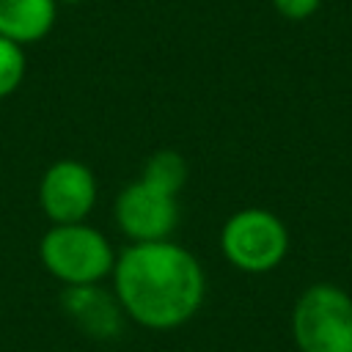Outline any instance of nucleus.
<instances>
[{
  "label": "nucleus",
  "mask_w": 352,
  "mask_h": 352,
  "mask_svg": "<svg viewBox=\"0 0 352 352\" xmlns=\"http://www.w3.org/2000/svg\"><path fill=\"white\" fill-rule=\"evenodd\" d=\"M272 6H275V11H278L280 16L300 22V19L314 16V14L319 11L322 0H272Z\"/></svg>",
  "instance_id": "11"
},
{
  "label": "nucleus",
  "mask_w": 352,
  "mask_h": 352,
  "mask_svg": "<svg viewBox=\"0 0 352 352\" xmlns=\"http://www.w3.org/2000/svg\"><path fill=\"white\" fill-rule=\"evenodd\" d=\"M113 214L126 239L160 242V239H170L179 223V201L176 195L138 179V182H129L116 195Z\"/></svg>",
  "instance_id": "5"
},
{
  "label": "nucleus",
  "mask_w": 352,
  "mask_h": 352,
  "mask_svg": "<svg viewBox=\"0 0 352 352\" xmlns=\"http://www.w3.org/2000/svg\"><path fill=\"white\" fill-rule=\"evenodd\" d=\"M58 16V0H0V36L14 44L41 41Z\"/></svg>",
  "instance_id": "8"
},
{
  "label": "nucleus",
  "mask_w": 352,
  "mask_h": 352,
  "mask_svg": "<svg viewBox=\"0 0 352 352\" xmlns=\"http://www.w3.org/2000/svg\"><path fill=\"white\" fill-rule=\"evenodd\" d=\"M300 352H352V297L336 283H311L292 308Z\"/></svg>",
  "instance_id": "3"
},
{
  "label": "nucleus",
  "mask_w": 352,
  "mask_h": 352,
  "mask_svg": "<svg viewBox=\"0 0 352 352\" xmlns=\"http://www.w3.org/2000/svg\"><path fill=\"white\" fill-rule=\"evenodd\" d=\"M60 308L63 314L91 338L110 341L118 338L124 330V311L113 292L102 289L99 283L88 286H66L60 292Z\"/></svg>",
  "instance_id": "7"
},
{
  "label": "nucleus",
  "mask_w": 352,
  "mask_h": 352,
  "mask_svg": "<svg viewBox=\"0 0 352 352\" xmlns=\"http://www.w3.org/2000/svg\"><path fill=\"white\" fill-rule=\"evenodd\" d=\"M25 52L11 38L0 36V99L11 96L25 80Z\"/></svg>",
  "instance_id": "10"
},
{
  "label": "nucleus",
  "mask_w": 352,
  "mask_h": 352,
  "mask_svg": "<svg viewBox=\"0 0 352 352\" xmlns=\"http://www.w3.org/2000/svg\"><path fill=\"white\" fill-rule=\"evenodd\" d=\"M220 250L228 264L242 272H272L289 253L286 223L261 206L239 209L220 228Z\"/></svg>",
  "instance_id": "4"
},
{
  "label": "nucleus",
  "mask_w": 352,
  "mask_h": 352,
  "mask_svg": "<svg viewBox=\"0 0 352 352\" xmlns=\"http://www.w3.org/2000/svg\"><path fill=\"white\" fill-rule=\"evenodd\" d=\"M113 294L126 319L146 330L187 324L206 297V275L192 250L179 242H132L116 256Z\"/></svg>",
  "instance_id": "1"
},
{
  "label": "nucleus",
  "mask_w": 352,
  "mask_h": 352,
  "mask_svg": "<svg viewBox=\"0 0 352 352\" xmlns=\"http://www.w3.org/2000/svg\"><path fill=\"white\" fill-rule=\"evenodd\" d=\"M187 160L182 154H176L173 148H162V151H154L146 162H143V173L140 179L170 192V195H179L182 187L187 184Z\"/></svg>",
  "instance_id": "9"
},
{
  "label": "nucleus",
  "mask_w": 352,
  "mask_h": 352,
  "mask_svg": "<svg viewBox=\"0 0 352 352\" xmlns=\"http://www.w3.org/2000/svg\"><path fill=\"white\" fill-rule=\"evenodd\" d=\"M99 198V184L94 170L80 160L52 162L38 182V206L52 226L82 223Z\"/></svg>",
  "instance_id": "6"
},
{
  "label": "nucleus",
  "mask_w": 352,
  "mask_h": 352,
  "mask_svg": "<svg viewBox=\"0 0 352 352\" xmlns=\"http://www.w3.org/2000/svg\"><path fill=\"white\" fill-rule=\"evenodd\" d=\"M38 258L44 270L63 286L102 283L116 267L110 239L85 220L50 226L38 239Z\"/></svg>",
  "instance_id": "2"
},
{
  "label": "nucleus",
  "mask_w": 352,
  "mask_h": 352,
  "mask_svg": "<svg viewBox=\"0 0 352 352\" xmlns=\"http://www.w3.org/2000/svg\"><path fill=\"white\" fill-rule=\"evenodd\" d=\"M58 3H82V0H58Z\"/></svg>",
  "instance_id": "12"
}]
</instances>
